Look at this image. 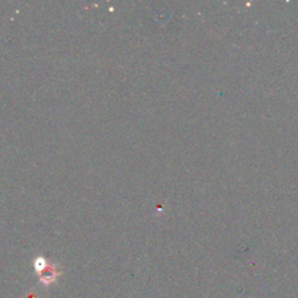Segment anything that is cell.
Segmentation results:
<instances>
[{
	"instance_id": "1",
	"label": "cell",
	"mask_w": 298,
	"mask_h": 298,
	"mask_svg": "<svg viewBox=\"0 0 298 298\" xmlns=\"http://www.w3.org/2000/svg\"><path fill=\"white\" fill-rule=\"evenodd\" d=\"M63 270L58 266H56L54 264H50L48 262V264L46 266L42 272H38V281H40L42 284H44L46 288L50 286L52 283L56 282L60 276L62 275Z\"/></svg>"
},
{
	"instance_id": "2",
	"label": "cell",
	"mask_w": 298,
	"mask_h": 298,
	"mask_svg": "<svg viewBox=\"0 0 298 298\" xmlns=\"http://www.w3.org/2000/svg\"><path fill=\"white\" fill-rule=\"evenodd\" d=\"M48 260L44 256H36L34 258L33 261V264H34V269H35V272L38 274V272H42L46 266L48 264Z\"/></svg>"
},
{
	"instance_id": "3",
	"label": "cell",
	"mask_w": 298,
	"mask_h": 298,
	"mask_svg": "<svg viewBox=\"0 0 298 298\" xmlns=\"http://www.w3.org/2000/svg\"><path fill=\"white\" fill-rule=\"evenodd\" d=\"M24 298H38V296H36V294H34V290H30V292L26 294Z\"/></svg>"
}]
</instances>
